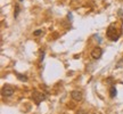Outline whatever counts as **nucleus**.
<instances>
[{"label": "nucleus", "mask_w": 123, "mask_h": 114, "mask_svg": "<svg viewBox=\"0 0 123 114\" xmlns=\"http://www.w3.org/2000/svg\"><path fill=\"white\" fill-rule=\"evenodd\" d=\"M106 35L110 38L111 40H113V41H116V40L120 38V35H121V31L117 30V27L115 24H111L107 31H106Z\"/></svg>", "instance_id": "f257e3e1"}, {"label": "nucleus", "mask_w": 123, "mask_h": 114, "mask_svg": "<svg viewBox=\"0 0 123 114\" xmlns=\"http://www.w3.org/2000/svg\"><path fill=\"white\" fill-rule=\"evenodd\" d=\"M46 98L47 97H46V95H44L43 92H40L38 90H34V91L32 92V99L35 103V105H40Z\"/></svg>", "instance_id": "f03ea898"}, {"label": "nucleus", "mask_w": 123, "mask_h": 114, "mask_svg": "<svg viewBox=\"0 0 123 114\" xmlns=\"http://www.w3.org/2000/svg\"><path fill=\"white\" fill-rule=\"evenodd\" d=\"M1 94H2V96L10 97L14 94V88L12 87V86H9V84H6V86H4L2 89H1Z\"/></svg>", "instance_id": "7ed1b4c3"}, {"label": "nucleus", "mask_w": 123, "mask_h": 114, "mask_svg": "<svg viewBox=\"0 0 123 114\" xmlns=\"http://www.w3.org/2000/svg\"><path fill=\"white\" fill-rule=\"evenodd\" d=\"M71 97H72L75 101H82L83 95H82V92L79 91V90H73V91L71 92Z\"/></svg>", "instance_id": "20e7f679"}, {"label": "nucleus", "mask_w": 123, "mask_h": 114, "mask_svg": "<svg viewBox=\"0 0 123 114\" xmlns=\"http://www.w3.org/2000/svg\"><path fill=\"white\" fill-rule=\"evenodd\" d=\"M101 55H103V49L99 48V47L95 48L91 51V57L93 58V59H99V58L101 57Z\"/></svg>", "instance_id": "39448f33"}, {"label": "nucleus", "mask_w": 123, "mask_h": 114, "mask_svg": "<svg viewBox=\"0 0 123 114\" xmlns=\"http://www.w3.org/2000/svg\"><path fill=\"white\" fill-rule=\"evenodd\" d=\"M16 76L19 81H23V82H26L27 81V76L24 74H19V73H16Z\"/></svg>", "instance_id": "423d86ee"}, {"label": "nucleus", "mask_w": 123, "mask_h": 114, "mask_svg": "<svg viewBox=\"0 0 123 114\" xmlns=\"http://www.w3.org/2000/svg\"><path fill=\"white\" fill-rule=\"evenodd\" d=\"M110 92H111V97L114 98V97L116 96V89H115V87H111Z\"/></svg>", "instance_id": "0eeeda50"}, {"label": "nucleus", "mask_w": 123, "mask_h": 114, "mask_svg": "<svg viewBox=\"0 0 123 114\" xmlns=\"http://www.w3.org/2000/svg\"><path fill=\"white\" fill-rule=\"evenodd\" d=\"M19 10H21V9H19V6L16 5V6H15V12H14V17H17L18 14H19Z\"/></svg>", "instance_id": "6e6552de"}, {"label": "nucleus", "mask_w": 123, "mask_h": 114, "mask_svg": "<svg viewBox=\"0 0 123 114\" xmlns=\"http://www.w3.org/2000/svg\"><path fill=\"white\" fill-rule=\"evenodd\" d=\"M42 33V30H37V31H34V35H40Z\"/></svg>", "instance_id": "1a4fd4ad"}, {"label": "nucleus", "mask_w": 123, "mask_h": 114, "mask_svg": "<svg viewBox=\"0 0 123 114\" xmlns=\"http://www.w3.org/2000/svg\"><path fill=\"white\" fill-rule=\"evenodd\" d=\"M76 114H87V113H86L84 111H79V112H78Z\"/></svg>", "instance_id": "9d476101"}, {"label": "nucleus", "mask_w": 123, "mask_h": 114, "mask_svg": "<svg viewBox=\"0 0 123 114\" xmlns=\"http://www.w3.org/2000/svg\"><path fill=\"white\" fill-rule=\"evenodd\" d=\"M67 16H68V18H70V19H72V15H71V13H68V15H67Z\"/></svg>", "instance_id": "9b49d317"}, {"label": "nucleus", "mask_w": 123, "mask_h": 114, "mask_svg": "<svg viewBox=\"0 0 123 114\" xmlns=\"http://www.w3.org/2000/svg\"><path fill=\"white\" fill-rule=\"evenodd\" d=\"M19 1H23V0H19Z\"/></svg>", "instance_id": "f8f14e48"}]
</instances>
